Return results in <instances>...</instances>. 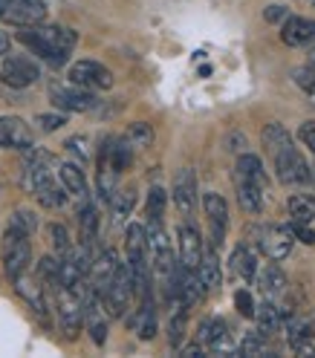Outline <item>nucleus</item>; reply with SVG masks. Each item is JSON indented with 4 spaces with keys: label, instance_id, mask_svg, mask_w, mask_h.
Returning a JSON list of instances; mask_svg holds the SVG:
<instances>
[{
    "label": "nucleus",
    "instance_id": "obj_17",
    "mask_svg": "<svg viewBox=\"0 0 315 358\" xmlns=\"http://www.w3.org/2000/svg\"><path fill=\"white\" fill-rule=\"evenodd\" d=\"M58 179H61V185L66 191V196H76L78 203H84V199H90L87 194V179H84V171L76 165V162H64L58 168Z\"/></svg>",
    "mask_w": 315,
    "mask_h": 358
},
{
    "label": "nucleus",
    "instance_id": "obj_45",
    "mask_svg": "<svg viewBox=\"0 0 315 358\" xmlns=\"http://www.w3.org/2000/svg\"><path fill=\"white\" fill-rule=\"evenodd\" d=\"M202 350H206V347H202L200 341H194V344H188V347L179 350V355H183V358H197V355H202Z\"/></svg>",
    "mask_w": 315,
    "mask_h": 358
},
{
    "label": "nucleus",
    "instance_id": "obj_7",
    "mask_svg": "<svg viewBox=\"0 0 315 358\" xmlns=\"http://www.w3.org/2000/svg\"><path fill=\"white\" fill-rule=\"evenodd\" d=\"M70 84L84 87V90H110L113 87V73L107 70L104 64L93 61V58H81L70 66Z\"/></svg>",
    "mask_w": 315,
    "mask_h": 358
},
{
    "label": "nucleus",
    "instance_id": "obj_8",
    "mask_svg": "<svg viewBox=\"0 0 315 358\" xmlns=\"http://www.w3.org/2000/svg\"><path fill=\"white\" fill-rule=\"evenodd\" d=\"M55 292H58V324L66 338H76L84 327V298L64 286H58Z\"/></svg>",
    "mask_w": 315,
    "mask_h": 358
},
{
    "label": "nucleus",
    "instance_id": "obj_12",
    "mask_svg": "<svg viewBox=\"0 0 315 358\" xmlns=\"http://www.w3.org/2000/svg\"><path fill=\"white\" fill-rule=\"evenodd\" d=\"M174 206L186 217H191L197 208V176L191 168H179L174 176Z\"/></svg>",
    "mask_w": 315,
    "mask_h": 358
},
{
    "label": "nucleus",
    "instance_id": "obj_48",
    "mask_svg": "<svg viewBox=\"0 0 315 358\" xmlns=\"http://www.w3.org/2000/svg\"><path fill=\"white\" fill-rule=\"evenodd\" d=\"M312 6H315V0H312Z\"/></svg>",
    "mask_w": 315,
    "mask_h": 358
},
{
    "label": "nucleus",
    "instance_id": "obj_5",
    "mask_svg": "<svg viewBox=\"0 0 315 358\" xmlns=\"http://www.w3.org/2000/svg\"><path fill=\"white\" fill-rule=\"evenodd\" d=\"M272 159H275L278 179L284 185H307V182H312V171H309L304 156L295 150V145L281 148L278 153H272Z\"/></svg>",
    "mask_w": 315,
    "mask_h": 358
},
{
    "label": "nucleus",
    "instance_id": "obj_43",
    "mask_svg": "<svg viewBox=\"0 0 315 358\" xmlns=\"http://www.w3.org/2000/svg\"><path fill=\"white\" fill-rule=\"evenodd\" d=\"M298 136H301V142L315 153V124H312V122H304V124H301Z\"/></svg>",
    "mask_w": 315,
    "mask_h": 358
},
{
    "label": "nucleus",
    "instance_id": "obj_21",
    "mask_svg": "<svg viewBox=\"0 0 315 358\" xmlns=\"http://www.w3.org/2000/svg\"><path fill=\"white\" fill-rule=\"evenodd\" d=\"M258 286H260L263 298H278L284 289H286V275H284V268L278 266V260H275V263H269L263 272H260Z\"/></svg>",
    "mask_w": 315,
    "mask_h": 358
},
{
    "label": "nucleus",
    "instance_id": "obj_38",
    "mask_svg": "<svg viewBox=\"0 0 315 358\" xmlns=\"http://www.w3.org/2000/svg\"><path fill=\"white\" fill-rule=\"evenodd\" d=\"M286 335H289V344H298V341H307V338H312V332H309V324L307 321H301V318H292L289 315V321H286Z\"/></svg>",
    "mask_w": 315,
    "mask_h": 358
},
{
    "label": "nucleus",
    "instance_id": "obj_2",
    "mask_svg": "<svg viewBox=\"0 0 315 358\" xmlns=\"http://www.w3.org/2000/svg\"><path fill=\"white\" fill-rule=\"evenodd\" d=\"M32 263V243H29V234L20 231L15 226L6 229L4 234V268L9 280H15L18 275H24Z\"/></svg>",
    "mask_w": 315,
    "mask_h": 358
},
{
    "label": "nucleus",
    "instance_id": "obj_41",
    "mask_svg": "<svg viewBox=\"0 0 315 358\" xmlns=\"http://www.w3.org/2000/svg\"><path fill=\"white\" fill-rule=\"evenodd\" d=\"M289 231H292V237L295 240H301V243H307V245H315V231L309 229V226H304V222H292V226H286Z\"/></svg>",
    "mask_w": 315,
    "mask_h": 358
},
{
    "label": "nucleus",
    "instance_id": "obj_31",
    "mask_svg": "<svg viewBox=\"0 0 315 358\" xmlns=\"http://www.w3.org/2000/svg\"><path fill=\"white\" fill-rule=\"evenodd\" d=\"M125 139H127V145L133 150H145V148L153 145V127L148 122H133L127 127V133H125Z\"/></svg>",
    "mask_w": 315,
    "mask_h": 358
},
{
    "label": "nucleus",
    "instance_id": "obj_36",
    "mask_svg": "<svg viewBox=\"0 0 315 358\" xmlns=\"http://www.w3.org/2000/svg\"><path fill=\"white\" fill-rule=\"evenodd\" d=\"M50 240H52V249H55L61 257L73 249L70 234H66V229H64V226H58V222H52V226H50Z\"/></svg>",
    "mask_w": 315,
    "mask_h": 358
},
{
    "label": "nucleus",
    "instance_id": "obj_32",
    "mask_svg": "<svg viewBox=\"0 0 315 358\" xmlns=\"http://www.w3.org/2000/svg\"><path fill=\"white\" fill-rule=\"evenodd\" d=\"M38 280L43 283V289H58L61 286V260H55V257H41V263H38Z\"/></svg>",
    "mask_w": 315,
    "mask_h": 358
},
{
    "label": "nucleus",
    "instance_id": "obj_39",
    "mask_svg": "<svg viewBox=\"0 0 315 358\" xmlns=\"http://www.w3.org/2000/svg\"><path fill=\"white\" fill-rule=\"evenodd\" d=\"M35 124L43 133H52V130H61L66 124V116H61V113H41V116H35Z\"/></svg>",
    "mask_w": 315,
    "mask_h": 358
},
{
    "label": "nucleus",
    "instance_id": "obj_19",
    "mask_svg": "<svg viewBox=\"0 0 315 358\" xmlns=\"http://www.w3.org/2000/svg\"><path fill=\"white\" fill-rule=\"evenodd\" d=\"M78 226H81V245L87 249H96V237H99V211L96 206L84 199L78 208Z\"/></svg>",
    "mask_w": 315,
    "mask_h": 358
},
{
    "label": "nucleus",
    "instance_id": "obj_27",
    "mask_svg": "<svg viewBox=\"0 0 315 358\" xmlns=\"http://www.w3.org/2000/svg\"><path fill=\"white\" fill-rule=\"evenodd\" d=\"M110 206H113V220H116V226H122V222L130 217L133 206H136V188L116 191L113 199H110Z\"/></svg>",
    "mask_w": 315,
    "mask_h": 358
},
{
    "label": "nucleus",
    "instance_id": "obj_35",
    "mask_svg": "<svg viewBox=\"0 0 315 358\" xmlns=\"http://www.w3.org/2000/svg\"><path fill=\"white\" fill-rule=\"evenodd\" d=\"M266 352H272V350L266 347V335H260V332L246 335L243 344H240V355H249V358H255V355H266Z\"/></svg>",
    "mask_w": 315,
    "mask_h": 358
},
{
    "label": "nucleus",
    "instance_id": "obj_25",
    "mask_svg": "<svg viewBox=\"0 0 315 358\" xmlns=\"http://www.w3.org/2000/svg\"><path fill=\"white\" fill-rule=\"evenodd\" d=\"M255 321H258V332L269 338V335H275L281 329V312L275 303L266 301L263 306H255Z\"/></svg>",
    "mask_w": 315,
    "mask_h": 358
},
{
    "label": "nucleus",
    "instance_id": "obj_30",
    "mask_svg": "<svg viewBox=\"0 0 315 358\" xmlns=\"http://www.w3.org/2000/svg\"><path fill=\"white\" fill-rule=\"evenodd\" d=\"M286 208H289V214L295 217L298 222H312V220H315V196H309V194H295V196H289Z\"/></svg>",
    "mask_w": 315,
    "mask_h": 358
},
{
    "label": "nucleus",
    "instance_id": "obj_26",
    "mask_svg": "<svg viewBox=\"0 0 315 358\" xmlns=\"http://www.w3.org/2000/svg\"><path fill=\"white\" fill-rule=\"evenodd\" d=\"M186 329H188V306H183L176 301V309H174L171 324H168V341H171V347H179L186 341Z\"/></svg>",
    "mask_w": 315,
    "mask_h": 358
},
{
    "label": "nucleus",
    "instance_id": "obj_16",
    "mask_svg": "<svg viewBox=\"0 0 315 358\" xmlns=\"http://www.w3.org/2000/svg\"><path fill=\"white\" fill-rule=\"evenodd\" d=\"M12 283H15V289H18V295L32 306L35 315H41V318L47 315V298H43V283H41V280H32V278L24 272V275H18Z\"/></svg>",
    "mask_w": 315,
    "mask_h": 358
},
{
    "label": "nucleus",
    "instance_id": "obj_29",
    "mask_svg": "<svg viewBox=\"0 0 315 358\" xmlns=\"http://www.w3.org/2000/svg\"><path fill=\"white\" fill-rule=\"evenodd\" d=\"M260 139H263V148L269 153H278L281 148H289L292 145V136L286 133L284 124H266L263 133H260Z\"/></svg>",
    "mask_w": 315,
    "mask_h": 358
},
{
    "label": "nucleus",
    "instance_id": "obj_44",
    "mask_svg": "<svg viewBox=\"0 0 315 358\" xmlns=\"http://www.w3.org/2000/svg\"><path fill=\"white\" fill-rule=\"evenodd\" d=\"M226 145H229L232 153H243L246 150V136H243V133H232V136L226 139Z\"/></svg>",
    "mask_w": 315,
    "mask_h": 358
},
{
    "label": "nucleus",
    "instance_id": "obj_34",
    "mask_svg": "<svg viewBox=\"0 0 315 358\" xmlns=\"http://www.w3.org/2000/svg\"><path fill=\"white\" fill-rule=\"evenodd\" d=\"M165 203H168V194H165L160 185H153L150 194H148V203H145V214H148V220H162V214H165Z\"/></svg>",
    "mask_w": 315,
    "mask_h": 358
},
{
    "label": "nucleus",
    "instance_id": "obj_11",
    "mask_svg": "<svg viewBox=\"0 0 315 358\" xmlns=\"http://www.w3.org/2000/svg\"><path fill=\"white\" fill-rule=\"evenodd\" d=\"M202 208H206L209 226H211V243L217 249V245H223V234H226V226H229V203L220 194L209 191L202 196Z\"/></svg>",
    "mask_w": 315,
    "mask_h": 358
},
{
    "label": "nucleus",
    "instance_id": "obj_47",
    "mask_svg": "<svg viewBox=\"0 0 315 358\" xmlns=\"http://www.w3.org/2000/svg\"><path fill=\"white\" fill-rule=\"evenodd\" d=\"M9 52V35L4 32V29H0V58H4Z\"/></svg>",
    "mask_w": 315,
    "mask_h": 358
},
{
    "label": "nucleus",
    "instance_id": "obj_1",
    "mask_svg": "<svg viewBox=\"0 0 315 358\" xmlns=\"http://www.w3.org/2000/svg\"><path fill=\"white\" fill-rule=\"evenodd\" d=\"M18 41L24 43V47H29L35 55H41L47 64L61 66V64H66L70 52L76 50L78 35L73 29H66V27H41V24H35V27H20Z\"/></svg>",
    "mask_w": 315,
    "mask_h": 358
},
{
    "label": "nucleus",
    "instance_id": "obj_4",
    "mask_svg": "<svg viewBox=\"0 0 315 358\" xmlns=\"http://www.w3.org/2000/svg\"><path fill=\"white\" fill-rule=\"evenodd\" d=\"M252 237H255L258 252L269 260L289 257L292 245H295V237H292V231L286 226H260V229H252Z\"/></svg>",
    "mask_w": 315,
    "mask_h": 358
},
{
    "label": "nucleus",
    "instance_id": "obj_3",
    "mask_svg": "<svg viewBox=\"0 0 315 358\" xmlns=\"http://www.w3.org/2000/svg\"><path fill=\"white\" fill-rule=\"evenodd\" d=\"M50 101L64 113H93L99 107L93 90H84L76 84H50Z\"/></svg>",
    "mask_w": 315,
    "mask_h": 358
},
{
    "label": "nucleus",
    "instance_id": "obj_9",
    "mask_svg": "<svg viewBox=\"0 0 315 358\" xmlns=\"http://www.w3.org/2000/svg\"><path fill=\"white\" fill-rule=\"evenodd\" d=\"M35 145L32 127L18 116H0V150H29Z\"/></svg>",
    "mask_w": 315,
    "mask_h": 358
},
{
    "label": "nucleus",
    "instance_id": "obj_22",
    "mask_svg": "<svg viewBox=\"0 0 315 358\" xmlns=\"http://www.w3.org/2000/svg\"><path fill=\"white\" fill-rule=\"evenodd\" d=\"M197 278L202 280V286L209 289V292H214V289L220 286V263H217V255H214V249H202V257H200V263H197Z\"/></svg>",
    "mask_w": 315,
    "mask_h": 358
},
{
    "label": "nucleus",
    "instance_id": "obj_13",
    "mask_svg": "<svg viewBox=\"0 0 315 358\" xmlns=\"http://www.w3.org/2000/svg\"><path fill=\"white\" fill-rule=\"evenodd\" d=\"M197 341L202 347H209L211 352H232V341H229V327L223 318H206L197 329Z\"/></svg>",
    "mask_w": 315,
    "mask_h": 358
},
{
    "label": "nucleus",
    "instance_id": "obj_49",
    "mask_svg": "<svg viewBox=\"0 0 315 358\" xmlns=\"http://www.w3.org/2000/svg\"><path fill=\"white\" fill-rule=\"evenodd\" d=\"M0 188H4V185H0Z\"/></svg>",
    "mask_w": 315,
    "mask_h": 358
},
{
    "label": "nucleus",
    "instance_id": "obj_15",
    "mask_svg": "<svg viewBox=\"0 0 315 358\" xmlns=\"http://www.w3.org/2000/svg\"><path fill=\"white\" fill-rule=\"evenodd\" d=\"M202 257V237L194 226H179V266L197 268Z\"/></svg>",
    "mask_w": 315,
    "mask_h": 358
},
{
    "label": "nucleus",
    "instance_id": "obj_46",
    "mask_svg": "<svg viewBox=\"0 0 315 358\" xmlns=\"http://www.w3.org/2000/svg\"><path fill=\"white\" fill-rule=\"evenodd\" d=\"M281 17H286L281 6H269V9H266V20H281Z\"/></svg>",
    "mask_w": 315,
    "mask_h": 358
},
{
    "label": "nucleus",
    "instance_id": "obj_18",
    "mask_svg": "<svg viewBox=\"0 0 315 358\" xmlns=\"http://www.w3.org/2000/svg\"><path fill=\"white\" fill-rule=\"evenodd\" d=\"M234 176H237V179H246V182H252V185H258V188H263V191H266V185H269L263 162L258 159V156H252V153H240L237 168H234Z\"/></svg>",
    "mask_w": 315,
    "mask_h": 358
},
{
    "label": "nucleus",
    "instance_id": "obj_40",
    "mask_svg": "<svg viewBox=\"0 0 315 358\" xmlns=\"http://www.w3.org/2000/svg\"><path fill=\"white\" fill-rule=\"evenodd\" d=\"M234 306H237V312L243 318H255V301H252V295L246 292V289H240V292L234 295Z\"/></svg>",
    "mask_w": 315,
    "mask_h": 358
},
{
    "label": "nucleus",
    "instance_id": "obj_37",
    "mask_svg": "<svg viewBox=\"0 0 315 358\" xmlns=\"http://www.w3.org/2000/svg\"><path fill=\"white\" fill-rule=\"evenodd\" d=\"M9 226H15V229H20V231H27V234L32 237V234H35V229H38V217H35L32 211H27V208H18Z\"/></svg>",
    "mask_w": 315,
    "mask_h": 358
},
{
    "label": "nucleus",
    "instance_id": "obj_24",
    "mask_svg": "<svg viewBox=\"0 0 315 358\" xmlns=\"http://www.w3.org/2000/svg\"><path fill=\"white\" fill-rule=\"evenodd\" d=\"M232 272H234L237 278H243L246 283L255 280V275H258V263H255V255L246 249V245H237V249L232 252Z\"/></svg>",
    "mask_w": 315,
    "mask_h": 358
},
{
    "label": "nucleus",
    "instance_id": "obj_23",
    "mask_svg": "<svg viewBox=\"0 0 315 358\" xmlns=\"http://www.w3.org/2000/svg\"><path fill=\"white\" fill-rule=\"evenodd\" d=\"M234 185H237V203L243 211L249 214H260L263 211V188L246 182V179H237L234 176Z\"/></svg>",
    "mask_w": 315,
    "mask_h": 358
},
{
    "label": "nucleus",
    "instance_id": "obj_20",
    "mask_svg": "<svg viewBox=\"0 0 315 358\" xmlns=\"http://www.w3.org/2000/svg\"><path fill=\"white\" fill-rule=\"evenodd\" d=\"M125 252H127V263L148 260V237H145V226H139V222H130V226H127V234H125Z\"/></svg>",
    "mask_w": 315,
    "mask_h": 358
},
{
    "label": "nucleus",
    "instance_id": "obj_42",
    "mask_svg": "<svg viewBox=\"0 0 315 358\" xmlns=\"http://www.w3.org/2000/svg\"><path fill=\"white\" fill-rule=\"evenodd\" d=\"M70 153H76V156H81V162L87 159V139L84 136H73V139H66V145H64Z\"/></svg>",
    "mask_w": 315,
    "mask_h": 358
},
{
    "label": "nucleus",
    "instance_id": "obj_28",
    "mask_svg": "<svg viewBox=\"0 0 315 358\" xmlns=\"http://www.w3.org/2000/svg\"><path fill=\"white\" fill-rule=\"evenodd\" d=\"M153 335H156V306H153V295H145L139 306V338L150 341Z\"/></svg>",
    "mask_w": 315,
    "mask_h": 358
},
{
    "label": "nucleus",
    "instance_id": "obj_6",
    "mask_svg": "<svg viewBox=\"0 0 315 358\" xmlns=\"http://www.w3.org/2000/svg\"><path fill=\"white\" fill-rule=\"evenodd\" d=\"M41 78V66L29 55H9L0 64V81L12 90H27Z\"/></svg>",
    "mask_w": 315,
    "mask_h": 358
},
{
    "label": "nucleus",
    "instance_id": "obj_10",
    "mask_svg": "<svg viewBox=\"0 0 315 358\" xmlns=\"http://www.w3.org/2000/svg\"><path fill=\"white\" fill-rule=\"evenodd\" d=\"M119 266H122V260L113 249H102L99 255H93V263H90V286H93L96 295H102L104 289L113 283Z\"/></svg>",
    "mask_w": 315,
    "mask_h": 358
},
{
    "label": "nucleus",
    "instance_id": "obj_14",
    "mask_svg": "<svg viewBox=\"0 0 315 358\" xmlns=\"http://www.w3.org/2000/svg\"><path fill=\"white\" fill-rule=\"evenodd\" d=\"M281 38H284V43H289V47H312V43H315V20L289 15L284 20Z\"/></svg>",
    "mask_w": 315,
    "mask_h": 358
},
{
    "label": "nucleus",
    "instance_id": "obj_33",
    "mask_svg": "<svg viewBox=\"0 0 315 358\" xmlns=\"http://www.w3.org/2000/svg\"><path fill=\"white\" fill-rule=\"evenodd\" d=\"M110 165H113L119 173L133 165V148L127 145V139H113L110 142Z\"/></svg>",
    "mask_w": 315,
    "mask_h": 358
}]
</instances>
